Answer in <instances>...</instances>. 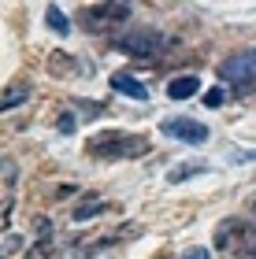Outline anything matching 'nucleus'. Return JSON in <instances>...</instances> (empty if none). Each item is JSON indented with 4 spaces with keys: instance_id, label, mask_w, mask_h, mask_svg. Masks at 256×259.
Wrapping results in <instances>:
<instances>
[{
    "instance_id": "obj_1",
    "label": "nucleus",
    "mask_w": 256,
    "mask_h": 259,
    "mask_svg": "<svg viewBox=\"0 0 256 259\" xmlns=\"http://www.w3.org/2000/svg\"><path fill=\"white\" fill-rule=\"evenodd\" d=\"M149 141L123 134V130H108V134H97L89 141V156H108V159H130V156H145Z\"/></svg>"
},
{
    "instance_id": "obj_13",
    "label": "nucleus",
    "mask_w": 256,
    "mask_h": 259,
    "mask_svg": "<svg viewBox=\"0 0 256 259\" xmlns=\"http://www.w3.org/2000/svg\"><path fill=\"white\" fill-rule=\"evenodd\" d=\"M204 170V163H182V167H174L167 174V182H186V178H193V174H201Z\"/></svg>"
},
{
    "instance_id": "obj_16",
    "label": "nucleus",
    "mask_w": 256,
    "mask_h": 259,
    "mask_svg": "<svg viewBox=\"0 0 256 259\" xmlns=\"http://www.w3.org/2000/svg\"><path fill=\"white\" fill-rule=\"evenodd\" d=\"M223 100H227V93H223V89H208V93H204V104H208V108H219Z\"/></svg>"
},
{
    "instance_id": "obj_7",
    "label": "nucleus",
    "mask_w": 256,
    "mask_h": 259,
    "mask_svg": "<svg viewBox=\"0 0 256 259\" xmlns=\"http://www.w3.org/2000/svg\"><path fill=\"white\" fill-rule=\"evenodd\" d=\"M112 89L115 93H123V97H130V100H149V89L137 81L134 74H126V70H119V74H112Z\"/></svg>"
},
{
    "instance_id": "obj_6",
    "label": "nucleus",
    "mask_w": 256,
    "mask_h": 259,
    "mask_svg": "<svg viewBox=\"0 0 256 259\" xmlns=\"http://www.w3.org/2000/svg\"><path fill=\"white\" fill-rule=\"evenodd\" d=\"M167 137H178V141H190V145H197V141H208V126L197 122V119H167L164 126Z\"/></svg>"
},
{
    "instance_id": "obj_3",
    "label": "nucleus",
    "mask_w": 256,
    "mask_h": 259,
    "mask_svg": "<svg viewBox=\"0 0 256 259\" xmlns=\"http://www.w3.org/2000/svg\"><path fill=\"white\" fill-rule=\"evenodd\" d=\"M215 248L219 252H241V255H256V222L249 219H227L215 230Z\"/></svg>"
},
{
    "instance_id": "obj_19",
    "label": "nucleus",
    "mask_w": 256,
    "mask_h": 259,
    "mask_svg": "<svg viewBox=\"0 0 256 259\" xmlns=\"http://www.w3.org/2000/svg\"><path fill=\"white\" fill-rule=\"evenodd\" d=\"M252 259H256V255H252Z\"/></svg>"
},
{
    "instance_id": "obj_8",
    "label": "nucleus",
    "mask_w": 256,
    "mask_h": 259,
    "mask_svg": "<svg viewBox=\"0 0 256 259\" xmlns=\"http://www.w3.org/2000/svg\"><path fill=\"white\" fill-rule=\"evenodd\" d=\"M201 93V78L197 74H178V78H171L167 81V97L171 100H190Z\"/></svg>"
},
{
    "instance_id": "obj_10",
    "label": "nucleus",
    "mask_w": 256,
    "mask_h": 259,
    "mask_svg": "<svg viewBox=\"0 0 256 259\" xmlns=\"http://www.w3.org/2000/svg\"><path fill=\"white\" fill-rule=\"evenodd\" d=\"M49 67L56 70V74H78V70H86L78 60H71L67 52H49Z\"/></svg>"
},
{
    "instance_id": "obj_14",
    "label": "nucleus",
    "mask_w": 256,
    "mask_h": 259,
    "mask_svg": "<svg viewBox=\"0 0 256 259\" xmlns=\"http://www.w3.org/2000/svg\"><path fill=\"white\" fill-rule=\"evenodd\" d=\"M15 178H19V170H15V159H11V156H4V193H11Z\"/></svg>"
},
{
    "instance_id": "obj_9",
    "label": "nucleus",
    "mask_w": 256,
    "mask_h": 259,
    "mask_svg": "<svg viewBox=\"0 0 256 259\" xmlns=\"http://www.w3.org/2000/svg\"><path fill=\"white\" fill-rule=\"evenodd\" d=\"M45 22H49V30L60 33V37H67V33H71V22H67V15H63L60 4H49V8H45Z\"/></svg>"
},
{
    "instance_id": "obj_15",
    "label": "nucleus",
    "mask_w": 256,
    "mask_h": 259,
    "mask_svg": "<svg viewBox=\"0 0 256 259\" xmlns=\"http://www.w3.org/2000/svg\"><path fill=\"white\" fill-rule=\"evenodd\" d=\"M52 252V237H41L38 244H33V248L26 252V259H45V255H49Z\"/></svg>"
},
{
    "instance_id": "obj_11",
    "label": "nucleus",
    "mask_w": 256,
    "mask_h": 259,
    "mask_svg": "<svg viewBox=\"0 0 256 259\" xmlns=\"http://www.w3.org/2000/svg\"><path fill=\"white\" fill-rule=\"evenodd\" d=\"M26 97H30V85H26V81H11V85L4 89V100H0V108H4V111H11L15 104H22Z\"/></svg>"
},
{
    "instance_id": "obj_12",
    "label": "nucleus",
    "mask_w": 256,
    "mask_h": 259,
    "mask_svg": "<svg viewBox=\"0 0 256 259\" xmlns=\"http://www.w3.org/2000/svg\"><path fill=\"white\" fill-rule=\"evenodd\" d=\"M104 211H108V204H104V200H86V204H78V207L71 211V219H75V222H89V219L104 215Z\"/></svg>"
},
{
    "instance_id": "obj_4",
    "label": "nucleus",
    "mask_w": 256,
    "mask_h": 259,
    "mask_svg": "<svg viewBox=\"0 0 256 259\" xmlns=\"http://www.w3.org/2000/svg\"><path fill=\"white\" fill-rule=\"evenodd\" d=\"M130 4H123V0H112V4H93L82 11V22H86V30H104L108 22H126L130 19Z\"/></svg>"
},
{
    "instance_id": "obj_17",
    "label": "nucleus",
    "mask_w": 256,
    "mask_h": 259,
    "mask_svg": "<svg viewBox=\"0 0 256 259\" xmlns=\"http://www.w3.org/2000/svg\"><path fill=\"white\" fill-rule=\"evenodd\" d=\"M182 259H208V248H190Z\"/></svg>"
},
{
    "instance_id": "obj_18",
    "label": "nucleus",
    "mask_w": 256,
    "mask_h": 259,
    "mask_svg": "<svg viewBox=\"0 0 256 259\" xmlns=\"http://www.w3.org/2000/svg\"><path fill=\"white\" fill-rule=\"evenodd\" d=\"M249 211H252V215H256V196H249Z\"/></svg>"
},
{
    "instance_id": "obj_5",
    "label": "nucleus",
    "mask_w": 256,
    "mask_h": 259,
    "mask_svg": "<svg viewBox=\"0 0 256 259\" xmlns=\"http://www.w3.org/2000/svg\"><path fill=\"white\" fill-rule=\"evenodd\" d=\"M252 74H256V49L227 56V60L219 63V78H223V81H249Z\"/></svg>"
},
{
    "instance_id": "obj_2",
    "label": "nucleus",
    "mask_w": 256,
    "mask_h": 259,
    "mask_svg": "<svg viewBox=\"0 0 256 259\" xmlns=\"http://www.w3.org/2000/svg\"><path fill=\"white\" fill-rule=\"evenodd\" d=\"M115 49H119L123 56H137V60H156V56H164L167 49V37L153 26H134L130 33H123V37L112 41Z\"/></svg>"
}]
</instances>
